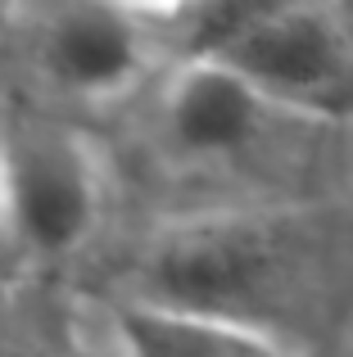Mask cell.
Instances as JSON below:
<instances>
[{
  "mask_svg": "<svg viewBox=\"0 0 353 357\" xmlns=\"http://www.w3.org/2000/svg\"><path fill=\"white\" fill-rule=\"evenodd\" d=\"M190 41L272 109L353 118V0H204Z\"/></svg>",
  "mask_w": 353,
  "mask_h": 357,
  "instance_id": "obj_1",
  "label": "cell"
},
{
  "mask_svg": "<svg viewBox=\"0 0 353 357\" xmlns=\"http://www.w3.org/2000/svg\"><path fill=\"white\" fill-rule=\"evenodd\" d=\"M0 218L9 244L41 258L73 253L96 231L100 172L82 136L54 122H23L0 145Z\"/></svg>",
  "mask_w": 353,
  "mask_h": 357,
  "instance_id": "obj_2",
  "label": "cell"
},
{
  "mask_svg": "<svg viewBox=\"0 0 353 357\" xmlns=\"http://www.w3.org/2000/svg\"><path fill=\"white\" fill-rule=\"evenodd\" d=\"M281 244L254 222H200L172 231L150 253V303L227 317V298H254L272 285ZM231 321V317H227Z\"/></svg>",
  "mask_w": 353,
  "mask_h": 357,
  "instance_id": "obj_3",
  "label": "cell"
},
{
  "mask_svg": "<svg viewBox=\"0 0 353 357\" xmlns=\"http://www.w3.org/2000/svg\"><path fill=\"white\" fill-rule=\"evenodd\" d=\"M41 63L54 86L82 100L123 96L145 63L136 5L123 0H63L41 32Z\"/></svg>",
  "mask_w": 353,
  "mask_h": 357,
  "instance_id": "obj_4",
  "label": "cell"
},
{
  "mask_svg": "<svg viewBox=\"0 0 353 357\" xmlns=\"http://www.w3.org/2000/svg\"><path fill=\"white\" fill-rule=\"evenodd\" d=\"M267 100L227 63L190 54L163 91L168 136L190 154H236L258 136Z\"/></svg>",
  "mask_w": 353,
  "mask_h": 357,
  "instance_id": "obj_5",
  "label": "cell"
},
{
  "mask_svg": "<svg viewBox=\"0 0 353 357\" xmlns=\"http://www.w3.org/2000/svg\"><path fill=\"white\" fill-rule=\"evenodd\" d=\"M118 344L123 357H290L249 321L186 312L150 298L118 307Z\"/></svg>",
  "mask_w": 353,
  "mask_h": 357,
  "instance_id": "obj_6",
  "label": "cell"
},
{
  "mask_svg": "<svg viewBox=\"0 0 353 357\" xmlns=\"http://www.w3.org/2000/svg\"><path fill=\"white\" fill-rule=\"evenodd\" d=\"M9 249V236H5V218H0V253Z\"/></svg>",
  "mask_w": 353,
  "mask_h": 357,
  "instance_id": "obj_7",
  "label": "cell"
},
{
  "mask_svg": "<svg viewBox=\"0 0 353 357\" xmlns=\"http://www.w3.org/2000/svg\"><path fill=\"white\" fill-rule=\"evenodd\" d=\"M5 5H9V0H0V9H5Z\"/></svg>",
  "mask_w": 353,
  "mask_h": 357,
  "instance_id": "obj_8",
  "label": "cell"
}]
</instances>
